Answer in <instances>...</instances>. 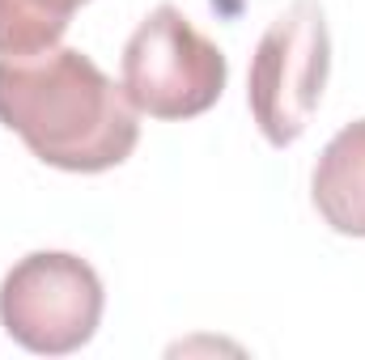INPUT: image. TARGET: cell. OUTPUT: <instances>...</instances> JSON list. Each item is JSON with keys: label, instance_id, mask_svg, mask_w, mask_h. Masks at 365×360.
<instances>
[{"label": "cell", "instance_id": "obj_1", "mask_svg": "<svg viewBox=\"0 0 365 360\" xmlns=\"http://www.w3.org/2000/svg\"><path fill=\"white\" fill-rule=\"evenodd\" d=\"M0 123L56 170L102 174L132 157L140 140L136 106L86 51L47 47L0 55Z\"/></svg>", "mask_w": 365, "mask_h": 360}, {"label": "cell", "instance_id": "obj_2", "mask_svg": "<svg viewBox=\"0 0 365 360\" xmlns=\"http://www.w3.org/2000/svg\"><path fill=\"white\" fill-rule=\"evenodd\" d=\"M230 64L187 13L158 4L123 47V93L149 119H195L225 93Z\"/></svg>", "mask_w": 365, "mask_h": 360}, {"label": "cell", "instance_id": "obj_3", "mask_svg": "<svg viewBox=\"0 0 365 360\" xmlns=\"http://www.w3.org/2000/svg\"><path fill=\"white\" fill-rule=\"evenodd\" d=\"M327 68H331V38L323 4L293 0L264 30L247 77V102L268 144L289 149L293 140H302V132L319 110Z\"/></svg>", "mask_w": 365, "mask_h": 360}, {"label": "cell", "instance_id": "obj_4", "mask_svg": "<svg viewBox=\"0 0 365 360\" xmlns=\"http://www.w3.org/2000/svg\"><path fill=\"white\" fill-rule=\"evenodd\" d=\"M102 280L68 250H34L0 280V327L38 356L86 348L102 322Z\"/></svg>", "mask_w": 365, "mask_h": 360}, {"label": "cell", "instance_id": "obj_5", "mask_svg": "<svg viewBox=\"0 0 365 360\" xmlns=\"http://www.w3.org/2000/svg\"><path fill=\"white\" fill-rule=\"evenodd\" d=\"M310 199L336 233L365 238V119L327 140L310 179Z\"/></svg>", "mask_w": 365, "mask_h": 360}, {"label": "cell", "instance_id": "obj_6", "mask_svg": "<svg viewBox=\"0 0 365 360\" xmlns=\"http://www.w3.org/2000/svg\"><path fill=\"white\" fill-rule=\"evenodd\" d=\"M81 4L90 0H0V55L56 47Z\"/></svg>", "mask_w": 365, "mask_h": 360}]
</instances>
